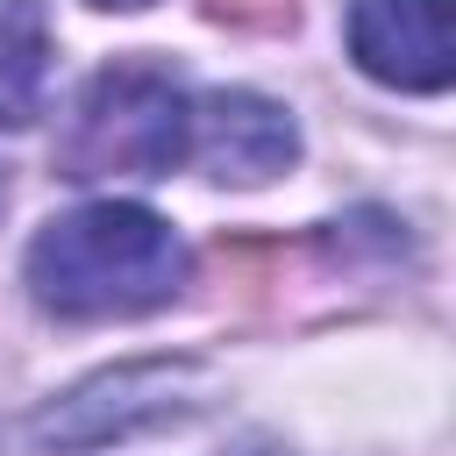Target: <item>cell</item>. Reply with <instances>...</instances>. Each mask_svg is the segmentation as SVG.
Segmentation results:
<instances>
[{"mask_svg": "<svg viewBox=\"0 0 456 456\" xmlns=\"http://www.w3.org/2000/svg\"><path fill=\"white\" fill-rule=\"evenodd\" d=\"M185 285V242L171 221L128 200H93L57 214L28 242V292L57 321H121L150 314Z\"/></svg>", "mask_w": 456, "mask_h": 456, "instance_id": "cell-1", "label": "cell"}, {"mask_svg": "<svg viewBox=\"0 0 456 456\" xmlns=\"http://www.w3.org/2000/svg\"><path fill=\"white\" fill-rule=\"evenodd\" d=\"M221 21H242V28H278L292 21V0H207Z\"/></svg>", "mask_w": 456, "mask_h": 456, "instance_id": "cell-7", "label": "cell"}, {"mask_svg": "<svg viewBox=\"0 0 456 456\" xmlns=\"http://www.w3.org/2000/svg\"><path fill=\"white\" fill-rule=\"evenodd\" d=\"M214 378L207 363L192 356H150V363H121V370H100L86 378L78 392H64L57 406L28 413L14 428V449L21 456H57V449H100L114 435H135V428H157V420H178L192 406H207Z\"/></svg>", "mask_w": 456, "mask_h": 456, "instance_id": "cell-3", "label": "cell"}, {"mask_svg": "<svg viewBox=\"0 0 456 456\" xmlns=\"http://www.w3.org/2000/svg\"><path fill=\"white\" fill-rule=\"evenodd\" d=\"M50 86V21L36 0H0V128H28Z\"/></svg>", "mask_w": 456, "mask_h": 456, "instance_id": "cell-6", "label": "cell"}, {"mask_svg": "<svg viewBox=\"0 0 456 456\" xmlns=\"http://www.w3.org/2000/svg\"><path fill=\"white\" fill-rule=\"evenodd\" d=\"M93 7H150V0H93Z\"/></svg>", "mask_w": 456, "mask_h": 456, "instance_id": "cell-8", "label": "cell"}, {"mask_svg": "<svg viewBox=\"0 0 456 456\" xmlns=\"http://www.w3.org/2000/svg\"><path fill=\"white\" fill-rule=\"evenodd\" d=\"M192 142V100L164 64L121 57L93 71V86L71 107V128L57 142V171L93 185V178H171Z\"/></svg>", "mask_w": 456, "mask_h": 456, "instance_id": "cell-2", "label": "cell"}, {"mask_svg": "<svg viewBox=\"0 0 456 456\" xmlns=\"http://www.w3.org/2000/svg\"><path fill=\"white\" fill-rule=\"evenodd\" d=\"M221 185H264L278 178L292 157H299V128L278 100L264 93H242V86H221L192 107V142H185Z\"/></svg>", "mask_w": 456, "mask_h": 456, "instance_id": "cell-5", "label": "cell"}, {"mask_svg": "<svg viewBox=\"0 0 456 456\" xmlns=\"http://www.w3.org/2000/svg\"><path fill=\"white\" fill-rule=\"evenodd\" d=\"M349 57L399 93H442L449 57V0H349Z\"/></svg>", "mask_w": 456, "mask_h": 456, "instance_id": "cell-4", "label": "cell"}]
</instances>
